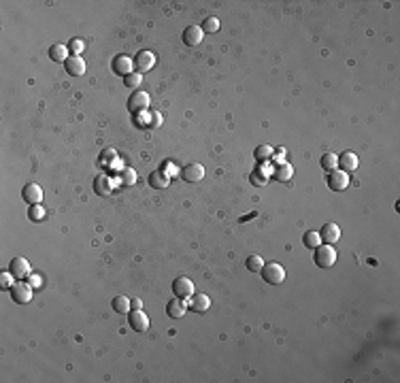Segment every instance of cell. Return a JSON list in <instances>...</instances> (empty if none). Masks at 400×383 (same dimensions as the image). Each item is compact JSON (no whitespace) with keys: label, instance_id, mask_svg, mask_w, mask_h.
<instances>
[{"label":"cell","instance_id":"1","mask_svg":"<svg viewBox=\"0 0 400 383\" xmlns=\"http://www.w3.org/2000/svg\"><path fill=\"white\" fill-rule=\"evenodd\" d=\"M313 260H315V264L319 266V268H330V266H335V262H337V249L332 247V245H319V247H315V256H313Z\"/></svg>","mask_w":400,"mask_h":383},{"label":"cell","instance_id":"2","mask_svg":"<svg viewBox=\"0 0 400 383\" xmlns=\"http://www.w3.org/2000/svg\"><path fill=\"white\" fill-rule=\"evenodd\" d=\"M260 273H262V279H264L266 283H273V285H279V283H283V279H285V271H283V266H281V264H277V262H269V264H264Z\"/></svg>","mask_w":400,"mask_h":383},{"label":"cell","instance_id":"3","mask_svg":"<svg viewBox=\"0 0 400 383\" xmlns=\"http://www.w3.org/2000/svg\"><path fill=\"white\" fill-rule=\"evenodd\" d=\"M11 298L17 304H26L32 300V285L30 283H24V281H17L11 285Z\"/></svg>","mask_w":400,"mask_h":383},{"label":"cell","instance_id":"4","mask_svg":"<svg viewBox=\"0 0 400 383\" xmlns=\"http://www.w3.org/2000/svg\"><path fill=\"white\" fill-rule=\"evenodd\" d=\"M326 181H328V187L332 191H343V189L349 187V175H347L345 170H341V168L330 170V175H328Z\"/></svg>","mask_w":400,"mask_h":383},{"label":"cell","instance_id":"5","mask_svg":"<svg viewBox=\"0 0 400 383\" xmlns=\"http://www.w3.org/2000/svg\"><path fill=\"white\" fill-rule=\"evenodd\" d=\"M156 66V53L154 51H149V49H143V51H139L137 53V57H135V69L143 75V73H149L151 69Z\"/></svg>","mask_w":400,"mask_h":383},{"label":"cell","instance_id":"6","mask_svg":"<svg viewBox=\"0 0 400 383\" xmlns=\"http://www.w3.org/2000/svg\"><path fill=\"white\" fill-rule=\"evenodd\" d=\"M179 177L187 181V183H198V181H203V177H205V166L198 164V162H192V164L183 166V170L179 172Z\"/></svg>","mask_w":400,"mask_h":383},{"label":"cell","instance_id":"7","mask_svg":"<svg viewBox=\"0 0 400 383\" xmlns=\"http://www.w3.org/2000/svg\"><path fill=\"white\" fill-rule=\"evenodd\" d=\"M173 294L177 296V298L185 300L194 294V283L189 281L187 277H177V279L173 281Z\"/></svg>","mask_w":400,"mask_h":383},{"label":"cell","instance_id":"8","mask_svg":"<svg viewBox=\"0 0 400 383\" xmlns=\"http://www.w3.org/2000/svg\"><path fill=\"white\" fill-rule=\"evenodd\" d=\"M113 73L121 75V77L135 73V60H132L130 55H126V53L115 55V60H113Z\"/></svg>","mask_w":400,"mask_h":383},{"label":"cell","instance_id":"9","mask_svg":"<svg viewBox=\"0 0 400 383\" xmlns=\"http://www.w3.org/2000/svg\"><path fill=\"white\" fill-rule=\"evenodd\" d=\"M128 324H130V328L135 332H145L149 328V317L141 309H132L128 313Z\"/></svg>","mask_w":400,"mask_h":383},{"label":"cell","instance_id":"10","mask_svg":"<svg viewBox=\"0 0 400 383\" xmlns=\"http://www.w3.org/2000/svg\"><path fill=\"white\" fill-rule=\"evenodd\" d=\"M128 109L130 113H139V111H147L149 109V94L147 92H135L128 98Z\"/></svg>","mask_w":400,"mask_h":383},{"label":"cell","instance_id":"11","mask_svg":"<svg viewBox=\"0 0 400 383\" xmlns=\"http://www.w3.org/2000/svg\"><path fill=\"white\" fill-rule=\"evenodd\" d=\"M9 273H11L15 279H26L30 275V262L26 258H13L11 264H9Z\"/></svg>","mask_w":400,"mask_h":383},{"label":"cell","instance_id":"12","mask_svg":"<svg viewBox=\"0 0 400 383\" xmlns=\"http://www.w3.org/2000/svg\"><path fill=\"white\" fill-rule=\"evenodd\" d=\"M22 198H24V203L26 205H39L41 200H43V189H41V185H36V183H26L24 185V189H22Z\"/></svg>","mask_w":400,"mask_h":383},{"label":"cell","instance_id":"13","mask_svg":"<svg viewBox=\"0 0 400 383\" xmlns=\"http://www.w3.org/2000/svg\"><path fill=\"white\" fill-rule=\"evenodd\" d=\"M64 69L71 77H83L85 75V60L81 55H71L69 60L64 62Z\"/></svg>","mask_w":400,"mask_h":383},{"label":"cell","instance_id":"14","mask_svg":"<svg viewBox=\"0 0 400 383\" xmlns=\"http://www.w3.org/2000/svg\"><path fill=\"white\" fill-rule=\"evenodd\" d=\"M319 236H321V243L335 245V243H339V238H341V228L330 222V224H326L319 230Z\"/></svg>","mask_w":400,"mask_h":383},{"label":"cell","instance_id":"15","mask_svg":"<svg viewBox=\"0 0 400 383\" xmlns=\"http://www.w3.org/2000/svg\"><path fill=\"white\" fill-rule=\"evenodd\" d=\"M185 311H187V304H185V300H181V298H175L173 300H168L166 302V315L168 317H173V320H181L185 315Z\"/></svg>","mask_w":400,"mask_h":383},{"label":"cell","instance_id":"16","mask_svg":"<svg viewBox=\"0 0 400 383\" xmlns=\"http://www.w3.org/2000/svg\"><path fill=\"white\" fill-rule=\"evenodd\" d=\"M203 36H205V32L200 26H187L183 30V43L189 45V47H196V45L203 43Z\"/></svg>","mask_w":400,"mask_h":383},{"label":"cell","instance_id":"17","mask_svg":"<svg viewBox=\"0 0 400 383\" xmlns=\"http://www.w3.org/2000/svg\"><path fill=\"white\" fill-rule=\"evenodd\" d=\"M209 306H211V298H209L207 294H192L189 296V309L192 311L205 313V311H209Z\"/></svg>","mask_w":400,"mask_h":383},{"label":"cell","instance_id":"18","mask_svg":"<svg viewBox=\"0 0 400 383\" xmlns=\"http://www.w3.org/2000/svg\"><path fill=\"white\" fill-rule=\"evenodd\" d=\"M358 156L354 151H343L341 156H339V166H341V170H345V172H354L356 168H358Z\"/></svg>","mask_w":400,"mask_h":383},{"label":"cell","instance_id":"19","mask_svg":"<svg viewBox=\"0 0 400 383\" xmlns=\"http://www.w3.org/2000/svg\"><path fill=\"white\" fill-rule=\"evenodd\" d=\"M168 183H170V177H168V175H164L162 170H154V172H149V185L154 187V189H164Z\"/></svg>","mask_w":400,"mask_h":383},{"label":"cell","instance_id":"20","mask_svg":"<svg viewBox=\"0 0 400 383\" xmlns=\"http://www.w3.org/2000/svg\"><path fill=\"white\" fill-rule=\"evenodd\" d=\"M71 53V49H69V45H51V49H49V57L53 62H66L69 60V55Z\"/></svg>","mask_w":400,"mask_h":383},{"label":"cell","instance_id":"21","mask_svg":"<svg viewBox=\"0 0 400 383\" xmlns=\"http://www.w3.org/2000/svg\"><path fill=\"white\" fill-rule=\"evenodd\" d=\"M94 189H96V194H100V196H109L111 194V179L104 175H98L94 179Z\"/></svg>","mask_w":400,"mask_h":383},{"label":"cell","instance_id":"22","mask_svg":"<svg viewBox=\"0 0 400 383\" xmlns=\"http://www.w3.org/2000/svg\"><path fill=\"white\" fill-rule=\"evenodd\" d=\"M111 306H113V311H115V313H130V309H132L128 296H115L113 302H111Z\"/></svg>","mask_w":400,"mask_h":383},{"label":"cell","instance_id":"23","mask_svg":"<svg viewBox=\"0 0 400 383\" xmlns=\"http://www.w3.org/2000/svg\"><path fill=\"white\" fill-rule=\"evenodd\" d=\"M319 164H321V168L323 170H337V166H339V156L337 153H323L321 156V160H319Z\"/></svg>","mask_w":400,"mask_h":383},{"label":"cell","instance_id":"24","mask_svg":"<svg viewBox=\"0 0 400 383\" xmlns=\"http://www.w3.org/2000/svg\"><path fill=\"white\" fill-rule=\"evenodd\" d=\"M141 83H143V75L139 71H135V73H130V75L123 77V85H126L128 90H139Z\"/></svg>","mask_w":400,"mask_h":383},{"label":"cell","instance_id":"25","mask_svg":"<svg viewBox=\"0 0 400 383\" xmlns=\"http://www.w3.org/2000/svg\"><path fill=\"white\" fill-rule=\"evenodd\" d=\"M302 243H304V247L315 249V247L321 245V236H319V232H315V230H309V232H304Z\"/></svg>","mask_w":400,"mask_h":383},{"label":"cell","instance_id":"26","mask_svg":"<svg viewBox=\"0 0 400 383\" xmlns=\"http://www.w3.org/2000/svg\"><path fill=\"white\" fill-rule=\"evenodd\" d=\"M273 156H275V149L271 145H260V147H255V151H253V158L258 162H269Z\"/></svg>","mask_w":400,"mask_h":383},{"label":"cell","instance_id":"27","mask_svg":"<svg viewBox=\"0 0 400 383\" xmlns=\"http://www.w3.org/2000/svg\"><path fill=\"white\" fill-rule=\"evenodd\" d=\"M273 177L277 179V181H290V179H292V166H290V164H285V162H281V164H279L277 168H275Z\"/></svg>","mask_w":400,"mask_h":383},{"label":"cell","instance_id":"28","mask_svg":"<svg viewBox=\"0 0 400 383\" xmlns=\"http://www.w3.org/2000/svg\"><path fill=\"white\" fill-rule=\"evenodd\" d=\"M245 266L249 268L251 273H260V271H262V266H264V260H262L260 256H255V253H253V256H249V258H247Z\"/></svg>","mask_w":400,"mask_h":383},{"label":"cell","instance_id":"29","mask_svg":"<svg viewBox=\"0 0 400 383\" xmlns=\"http://www.w3.org/2000/svg\"><path fill=\"white\" fill-rule=\"evenodd\" d=\"M28 215H30L32 222H43V217L47 215V211H45L41 205H32L30 211H28Z\"/></svg>","mask_w":400,"mask_h":383},{"label":"cell","instance_id":"30","mask_svg":"<svg viewBox=\"0 0 400 383\" xmlns=\"http://www.w3.org/2000/svg\"><path fill=\"white\" fill-rule=\"evenodd\" d=\"M220 30V19L217 17H207L203 22V32H217Z\"/></svg>","mask_w":400,"mask_h":383},{"label":"cell","instance_id":"31","mask_svg":"<svg viewBox=\"0 0 400 383\" xmlns=\"http://www.w3.org/2000/svg\"><path fill=\"white\" fill-rule=\"evenodd\" d=\"M137 181V172L132 170V168H123L121 170V183L123 185H132Z\"/></svg>","mask_w":400,"mask_h":383},{"label":"cell","instance_id":"32","mask_svg":"<svg viewBox=\"0 0 400 383\" xmlns=\"http://www.w3.org/2000/svg\"><path fill=\"white\" fill-rule=\"evenodd\" d=\"M249 179H251V183H253V185H264L266 181H269V175H264V172L258 168V170H253V172H251Z\"/></svg>","mask_w":400,"mask_h":383},{"label":"cell","instance_id":"33","mask_svg":"<svg viewBox=\"0 0 400 383\" xmlns=\"http://www.w3.org/2000/svg\"><path fill=\"white\" fill-rule=\"evenodd\" d=\"M69 49L73 51V55H79V53L83 51V41H81V38H71Z\"/></svg>","mask_w":400,"mask_h":383},{"label":"cell","instance_id":"34","mask_svg":"<svg viewBox=\"0 0 400 383\" xmlns=\"http://www.w3.org/2000/svg\"><path fill=\"white\" fill-rule=\"evenodd\" d=\"M13 279H15V277L11 273H3V275H0V285H3V287H11L13 285Z\"/></svg>","mask_w":400,"mask_h":383},{"label":"cell","instance_id":"35","mask_svg":"<svg viewBox=\"0 0 400 383\" xmlns=\"http://www.w3.org/2000/svg\"><path fill=\"white\" fill-rule=\"evenodd\" d=\"M160 123H162V115H160V113H151V126L158 128Z\"/></svg>","mask_w":400,"mask_h":383},{"label":"cell","instance_id":"36","mask_svg":"<svg viewBox=\"0 0 400 383\" xmlns=\"http://www.w3.org/2000/svg\"><path fill=\"white\" fill-rule=\"evenodd\" d=\"M111 156H117V151H115V149H104V151L100 153L102 160H111Z\"/></svg>","mask_w":400,"mask_h":383},{"label":"cell","instance_id":"37","mask_svg":"<svg viewBox=\"0 0 400 383\" xmlns=\"http://www.w3.org/2000/svg\"><path fill=\"white\" fill-rule=\"evenodd\" d=\"M130 306H132V309H141V306H143L141 298H132V300H130Z\"/></svg>","mask_w":400,"mask_h":383},{"label":"cell","instance_id":"38","mask_svg":"<svg viewBox=\"0 0 400 383\" xmlns=\"http://www.w3.org/2000/svg\"><path fill=\"white\" fill-rule=\"evenodd\" d=\"M32 283H34V285H41V279H39V275H32Z\"/></svg>","mask_w":400,"mask_h":383}]
</instances>
